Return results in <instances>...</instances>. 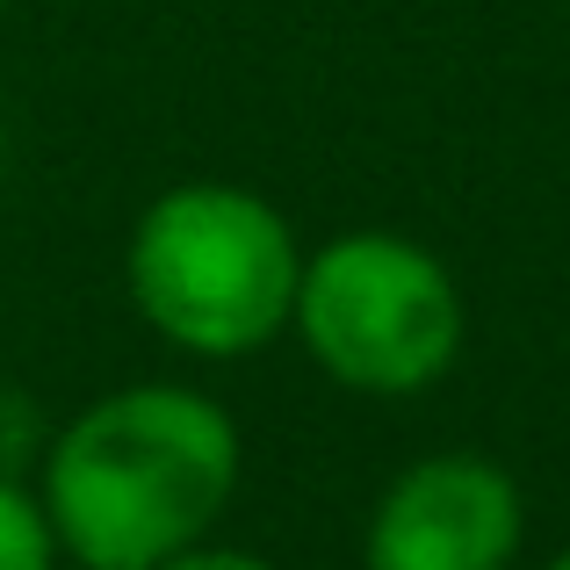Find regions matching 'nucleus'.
Returning a JSON list of instances; mask_svg holds the SVG:
<instances>
[{
  "label": "nucleus",
  "mask_w": 570,
  "mask_h": 570,
  "mask_svg": "<svg viewBox=\"0 0 570 570\" xmlns=\"http://www.w3.org/2000/svg\"><path fill=\"white\" fill-rule=\"evenodd\" d=\"M43 520L72 570H159L209 542L238 491V426L188 383H130L43 448Z\"/></svg>",
  "instance_id": "nucleus-1"
},
{
  "label": "nucleus",
  "mask_w": 570,
  "mask_h": 570,
  "mask_svg": "<svg viewBox=\"0 0 570 570\" xmlns=\"http://www.w3.org/2000/svg\"><path fill=\"white\" fill-rule=\"evenodd\" d=\"M130 304L203 362H246L289 325L304 253L267 195L232 181L167 188L130 232Z\"/></svg>",
  "instance_id": "nucleus-2"
},
{
  "label": "nucleus",
  "mask_w": 570,
  "mask_h": 570,
  "mask_svg": "<svg viewBox=\"0 0 570 570\" xmlns=\"http://www.w3.org/2000/svg\"><path fill=\"white\" fill-rule=\"evenodd\" d=\"M289 325L340 390L419 397L462 354V289L412 238L347 232L304 261Z\"/></svg>",
  "instance_id": "nucleus-3"
},
{
  "label": "nucleus",
  "mask_w": 570,
  "mask_h": 570,
  "mask_svg": "<svg viewBox=\"0 0 570 570\" xmlns=\"http://www.w3.org/2000/svg\"><path fill=\"white\" fill-rule=\"evenodd\" d=\"M528 505L491 455H419L383 484L362 534L368 570H513Z\"/></svg>",
  "instance_id": "nucleus-4"
},
{
  "label": "nucleus",
  "mask_w": 570,
  "mask_h": 570,
  "mask_svg": "<svg viewBox=\"0 0 570 570\" xmlns=\"http://www.w3.org/2000/svg\"><path fill=\"white\" fill-rule=\"evenodd\" d=\"M0 570H58V542L43 499L22 476H0Z\"/></svg>",
  "instance_id": "nucleus-5"
},
{
  "label": "nucleus",
  "mask_w": 570,
  "mask_h": 570,
  "mask_svg": "<svg viewBox=\"0 0 570 570\" xmlns=\"http://www.w3.org/2000/svg\"><path fill=\"white\" fill-rule=\"evenodd\" d=\"M43 419H37V404L22 397V390H8L0 383V476H22L29 462H43Z\"/></svg>",
  "instance_id": "nucleus-6"
},
{
  "label": "nucleus",
  "mask_w": 570,
  "mask_h": 570,
  "mask_svg": "<svg viewBox=\"0 0 570 570\" xmlns=\"http://www.w3.org/2000/svg\"><path fill=\"white\" fill-rule=\"evenodd\" d=\"M159 570H275L267 557H253V549H224V542H195L181 557H167Z\"/></svg>",
  "instance_id": "nucleus-7"
},
{
  "label": "nucleus",
  "mask_w": 570,
  "mask_h": 570,
  "mask_svg": "<svg viewBox=\"0 0 570 570\" xmlns=\"http://www.w3.org/2000/svg\"><path fill=\"white\" fill-rule=\"evenodd\" d=\"M542 570H570V549H563V557H557V563H542Z\"/></svg>",
  "instance_id": "nucleus-8"
},
{
  "label": "nucleus",
  "mask_w": 570,
  "mask_h": 570,
  "mask_svg": "<svg viewBox=\"0 0 570 570\" xmlns=\"http://www.w3.org/2000/svg\"><path fill=\"white\" fill-rule=\"evenodd\" d=\"M0 8H8V0H0Z\"/></svg>",
  "instance_id": "nucleus-9"
}]
</instances>
